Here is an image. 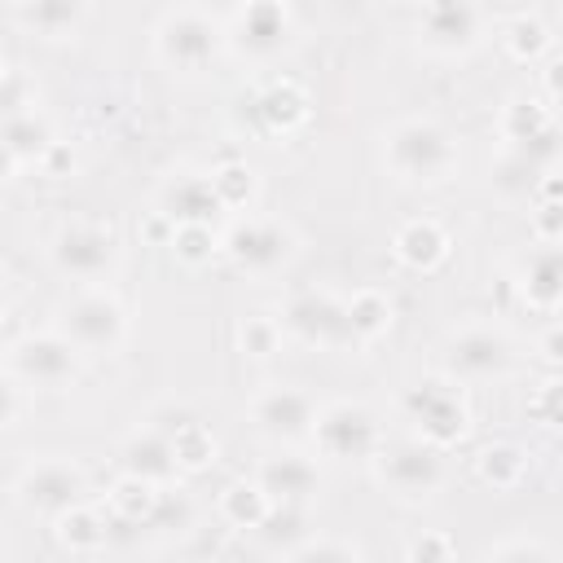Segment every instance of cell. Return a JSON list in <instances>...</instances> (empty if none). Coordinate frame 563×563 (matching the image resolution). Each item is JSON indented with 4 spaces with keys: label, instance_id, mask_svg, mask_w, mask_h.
Wrapping results in <instances>:
<instances>
[{
    "label": "cell",
    "instance_id": "cell-9",
    "mask_svg": "<svg viewBox=\"0 0 563 563\" xmlns=\"http://www.w3.org/2000/svg\"><path fill=\"white\" fill-rule=\"evenodd\" d=\"M510 365H515L510 339L497 334V330H484V325L462 330V334L449 343V356H444L449 378H466V383L501 378V374H510Z\"/></svg>",
    "mask_w": 563,
    "mask_h": 563
},
{
    "label": "cell",
    "instance_id": "cell-21",
    "mask_svg": "<svg viewBox=\"0 0 563 563\" xmlns=\"http://www.w3.org/2000/svg\"><path fill=\"white\" fill-rule=\"evenodd\" d=\"M48 150H53V136H48V123L35 110L4 114V154H9V167L40 163Z\"/></svg>",
    "mask_w": 563,
    "mask_h": 563
},
{
    "label": "cell",
    "instance_id": "cell-35",
    "mask_svg": "<svg viewBox=\"0 0 563 563\" xmlns=\"http://www.w3.org/2000/svg\"><path fill=\"white\" fill-rule=\"evenodd\" d=\"M506 44H510V53H515L519 62H528V57H537V53L545 48V26H541V22H528V18H519V22H510V35H506Z\"/></svg>",
    "mask_w": 563,
    "mask_h": 563
},
{
    "label": "cell",
    "instance_id": "cell-2",
    "mask_svg": "<svg viewBox=\"0 0 563 563\" xmlns=\"http://www.w3.org/2000/svg\"><path fill=\"white\" fill-rule=\"evenodd\" d=\"M123 308L106 290H79L57 308V330L79 347V352H114L123 343Z\"/></svg>",
    "mask_w": 563,
    "mask_h": 563
},
{
    "label": "cell",
    "instance_id": "cell-20",
    "mask_svg": "<svg viewBox=\"0 0 563 563\" xmlns=\"http://www.w3.org/2000/svg\"><path fill=\"white\" fill-rule=\"evenodd\" d=\"M255 484H260L273 501H308V497L317 493L321 475H317V466H312L308 457L286 453V457H268V462L260 466Z\"/></svg>",
    "mask_w": 563,
    "mask_h": 563
},
{
    "label": "cell",
    "instance_id": "cell-4",
    "mask_svg": "<svg viewBox=\"0 0 563 563\" xmlns=\"http://www.w3.org/2000/svg\"><path fill=\"white\" fill-rule=\"evenodd\" d=\"M282 325L299 339V343H317V347H343L356 343L352 330V312L339 295L330 290H299L286 308H282Z\"/></svg>",
    "mask_w": 563,
    "mask_h": 563
},
{
    "label": "cell",
    "instance_id": "cell-15",
    "mask_svg": "<svg viewBox=\"0 0 563 563\" xmlns=\"http://www.w3.org/2000/svg\"><path fill=\"white\" fill-rule=\"evenodd\" d=\"M506 136L515 141V154L528 158L532 167H545V163L563 158V132L545 114V106H537V101H515L506 110Z\"/></svg>",
    "mask_w": 563,
    "mask_h": 563
},
{
    "label": "cell",
    "instance_id": "cell-25",
    "mask_svg": "<svg viewBox=\"0 0 563 563\" xmlns=\"http://www.w3.org/2000/svg\"><path fill=\"white\" fill-rule=\"evenodd\" d=\"M444 251H449V242H444V233L431 220H413V224H405L396 233V255L409 268H435L444 260Z\"/></svg>",
    "mask_w": 563,
    "mask_h": 563
},
{
    "label": "cell",
    "instance_id": "cell-36",
    "mask_svg": "<svg viewBox=\"0 0 563 563\" xmlns=\"http://www.w3.org/2000/svg\"><path fill=\"white\" fill-rule=\"evenodd\" d=\"M145 523H154V528H185L189 523V501L180 493H158V501H154Z\"/></svg>",
    "mask_w": 563,
    "mask_h": 563
},
{
    "label": "cell",
    "instance_id": "cell-34",
    "mask_svg": "<svg viewBox=\"0 0 563 563\" xmlns=\"http://www.w3.org/2000/svg\"><path fill=\"white\" fill-rule=\"evenodd\" d=\"M277 334H282V321H273V317H246V325H242V347H246L251 356H268V352L277 347Z\"/></svg>",
    "mask_w": 563,
    "mask_h": 563
},
{
    "label": "cell",
    "instance_id": "cell-12",
    "mask_svg": "<svg viewBox=\"0 0 563 563\" xmlns=\"http://www.w3.org/2000/svg\"><path fill=\"white\" fill-rule=\"evenodd\" d=\"M224 251L246 273H273V268H282L290 260L295 238L277 220H238L229 229V238H224Z\"/></svg>",
    "mask_w": 563,
    "mask_h": 563
},
{
    "label": "cell",
    "instance_id": "cell-24",
    "mask_svg": "<svg viewBox=\"0 0 563 563\" xmlns=\"http://www.w3.org/2000/svg\"><path fill=\"white\" fill-rule=\"evenodd\" d=\"M251 110H255L260 128H268V132H286V128H295V123L303 119V97H299L295 84H268L264 92L251 97Z\"/></svg>",
    "mask_w": 563,
    "mask_h": 563
},
{
    "label": "cell",
    "instance_id": "cell-29",
    "mask_svg": "<svg viewBox=\"0 0 563 563\" xmlns=\"http://www.w3.org/2000/svg\"><path fill=\"white\" fill-rule=\"evenodd\" d=\"M57 537L70 550H97L106 541V528L97 523V515H88L84 506H70L66 515H57Z\"/></svg>",
    "mask_w": 563,
    "mask_h": 563
},
{
    "label": "cell",
    "instance_id": "cell-10",
    "mask_svg": "<svg viewBox=\"0 0 563 563\" xmlns=\"http://www.w3.org/2000/svg\"><path fill=\"white\" fill-rule=\"evenodd\" d=\"M220 53V26L202 13H172L158 26V57L172 70H202Z\"/></svg>",
    "mask_w": 563,
    "mask_h": 563
},
{
    "label": "cell",
    "instance_id": "cell-40",
    "mask_svg": "<svg viewBox=\"0 0 563 563\" xmlns=\"http://www.w3.org/2000/svg\"><path fill=\"white\" fill-rule=\"evenodd\" d=\"M541 347H545V356H554V361H559V356H563V330H550V334L541 339Z\"/></svg>",
    "mask_w": 563,
    "mask_h": 563
},
{
    "label": "cell",
    "instance_id": "cell-37",
    "mask_svg": "<svg viewBox=\"0 0 563 563\" xmlns=\"http://www.w3.org/2000/svg\"><path fill=\"white\" fill-rule=\"evenodd\" d=\"M361 545L352 541H299L286 550V559H356Z\"/></svg>",
    "mask_w": 563,
    "mask_h": 563
},
{
    "label": "cell",
    "instance_id": "cell-31",
    "mask_svg": "<svg viewBox=\"0 0 563 563\" xmlns=\"http://www.w3.org/2000/svg\"><path fill=\"white\" fill-rule=\"evenodd\" d=\"M110 501H114V510H119L123 519L141 523V519H150V510H154L158 493H154V484H150V479H141V475H128V479H123V484L110 493Z\"/></svg>",
    "mask_w": 563,
    "mask_h": 563
},
{
    "label": "cell",
    "instance_id": "cell-26",
    "mask_svg": "<svg viewBox=\"0 0 563 563\" xmlns=\"http://www.w3.org/2000/svg\"><path fill=\"white\" fill-rule=\"evenodd\" d=\"M255 532H260V537L268 541V550H277V554H286L290 545H299V537L308 532V528H303V510H299V501H273Z\"/></svg>",
    "mask_w": 563,
    "mask_h": 563
},
{
    "label": "cell",
    "instance_id": "cell-14",
    "mask_svg": "<svg viewBox=\"0 0 563 563\" xmlns=\"http://www.w3.org/2000/svg\"><path fill=\"white\" fill-rule=\"evenodd\" d=\"M251 422L268 435V440H303L317 427V409L303 391L295 387H268L251 400Z\"/></svg>",
    "mask_w": 563,
    "mask_h": 563
},
{
    "label": "cell",
    "instance_id": "cell-8",
    "mask_svg": "<svg viewBox=\"0 0 563 563\" xmlns=\"http://www.w3.org/2000/svg\"><path fill=\"white\" fill-rule=\"evenodd\" d=\"M84 493H88V479L66 457H44L26 466L18 479V501L40 515H66L70 506H84Z\"/></svg>",
    "mask_w": 563,
    "mask_h": 563
},
{
    "label": "cell",
    "instance_id": "cell-6",
    "mask_svg": "<svg viewBox=\"0 0 563 563\" xmlns=\"http://www.w3.org/2000/svg\"><path fill=\"white\" fill-rule=\"evenodd\" d=\"M374 462H378L383 488H391V493L405 497V501L431 497V493L440 488V479H444V466H440V457H435V444H427V440L383 444V449L374 453Z\"/></svg>",
    "mask_w": 563,
    "mask_h": 563
},
{
    "label": "cell",
    "instance_id": "cell-27",
    "mask_svg": "<svg viewBox=\"0 0 563 563\" xmlns=\"http://www.w3.org/2000/svg\"><path fill=\"white\" fill-rule=\"evenodd\" d=\"M268 506H273V497L260 484H233L224 493V501H220V510H224V519L233 528H260V519L268 515Z\"/></svg>",
    "mask_w": 563,
    "mask_h": 563
},
{
    "label": "cell",
    "instance_id": "cell-3",
    "mask_svg": "<svg viewBox=\"0 0 563 563\" xmlns=\"http://www.w3.org/2000/svg\"><path fill=\"white\" fill-rule=\"evenodd\" d=\"M405 413L427 444H453L466 435V400L453 378H422L405 391Z\"/></svg>",
    "mask_w": 563,
    "mask_h": 563
},
{
    "label": "cell",
    "instance_id": "cell-32",
    "mask_svg": "<svg viewBox=\"0 0 563 563\" xmlns=\"http://www.w3.org/2000/svg\"><path fill=\"white\" fill-rule=\"evenodd\" d=\"M172 246H176V255L185 264H202L216 251V233H211V224H176Z\"/></svg>",
    "mask_w": 563,
    "mask_h": 563
},
{
    "label": "cell",
    "instance_id": "cell-1",
    "mask_svg": "<svg viewBox=\"0 0 563 563\" xmlns=\"http://www.w3.org/2000/svg\"><path fill=\"white\" fill-rule=\"evenodd\" d=\"M457 163L449 132L431 119H405L387 136V167L400 180H444Z\"/></svg>",
    "mask_w": 563,
    "mask_h": 563
},
{
    "label": "cell",
    "instance_id": "cell-28",
    "mask_svg": "<svg viewBox=\"0 0 563 563\" xmlns=\"http://www.w3.org/2000/svg\"><path fill=\"white\" fill-rule=\"evenodd\" d=\"M347 312H352V330L356 339H374L391 325V303L378 295V290H361L347 299Z\"/></svg>",
    "mask_w": 563,
    "mask_h": 563
},
{
    "label": "cell",
    "instance_id": "cell-23",
    "mask_svg": "<svg viewBox=\"0 0 563 563\" xmlns=\"http://www.w3.org/2000/svg\"><path fill=\"white\" fill-rule=\"evenodd\" d=\"M18 18H22V26H31L35 35L62 40V35H70V31L79 26L84 0H22V4H18Z\"/></svg>",
    "mask_w": 563,
    "mask_h": 563
},
{
    "label": "cell",
    "instance_id": "cell-22",
    "mask_svg": "<svg viewBox=\"0 0 563 563\" xmlns=\"http://www.w3.org/2000/svg\"><path fill=\"white\" fill-rule=\"evenodd\" d=\"M154 427L172 435V444H176V453H180V466H207V462L216 457V440H211V431H207L194 413H185V409L158 413Z\"/></svg>",
    "mask_w": 563,
    "mask_h": 563
},
{
    "label": "cell",
    "instance_id": "cell-7",
    "mask_svg": "<svg viewBox=\"0 0 563 563\" xmlns=\"http://www.w3.org/2000/svg\"><path fill=\"white\" fill-rule=\"evenodd\" d=\"M9 369L31 387H66L79 369V347L57 334H26L9 347Z\"/></svg>",
    "mask_w": 563,
    "mask_h": 563
},
{
    "label": "cell",
    "instance_id": "cell-18",
    "mask_svg": "<svg viewBox=\"0 0 563 563\" xmlns=\"http://www.w3.org/2000/svg\"><path fill=\"white\" fill-rule=\"evenodd\" d=\"M123 471L128 475H141L150 484H172L176 471H180V453H176V444H172L167 431L145 427V431H136L123 444Z\"/></svg>",
    "mask_w": 563,
    "mask_h": 563
},
{
    "label": "cell",
    "instance_id": "cell-39",
    "mask_svg": "<svg viewBox=\"0 0 563 563\" xmlns=\"http://www.w3.org/2000/svg\"><path fill=\"white\" fill-rule=\"evenodd\" d=\"M488 554H550V545H541V541H506V545H493Z\"/></svg>",
    "mask_w": 563,
    "mask_h": 563
},
{
    "label": "cell",
    "instance_id": "cell-41",
    "mask_svg": "<svg viewBox=\"0 0 563 563\" xmlns=\"http://www.w3.org/2000/svg\"><path fill=\"white\" fill-rule=\"evenodd\" d=\"M545 84H550V92H554V97H563V57H559V62H550Z\"/></svg>",
    "mask_w": 563,
    "mask_h": 563
},
{
    "label": "cell",
    "instance_id": "cell-30",
    "mask_svg": "<svg viewBox=\"0 0 563 563\" xmlns=\"http://www.w3.org/2000/svg\"><path fill=\"white\" fill-rule=\"evenodd\" d=\"M523 453L515 449V444H497V449H484V457H479V475L493 484V488H515L519 484V475H523Z\"/></svg>",
    "mask_w": 563,
    "mask_h": 563
},
{
    "label": "cell",
    "instance_id": "cell-33",
    "mask_svg": "<svg viewBox=\"0 0 563 563\" xmlns=\"http://www.w3.org/2000/svg\"><path fill=\"white\" fill-rule=\"evenodd\" d=\"M211 180H216V189H220V198H224V207H242L251 194H255V180H251V172L246 167H220V172H211Z\"/></svg>",
    "mask_w": 563,
    "mask_h": 563
},
{
    "label": "cell",
    "instance_id": "cell-19",
    "mask_svg": "<svg viewBox=\"0 0 563 563\" xmlns=\"http://www.w3.org/2000/svg\"><path fill=\"white\" fill-rule=\"evenodd\" d=\"M519 290L537 308H559L563 303V242H545L523 260Z\"/></svg>",
    "mask_w": 563,
    "mask_h": 563
},
{
    "label": "cell",
    "instance_id": "cell-13",
    "mask_svg": "<svg viewBox=\"0 0 563 563\" xmlns=\"http://www.w3.org/2000/svg\"><path fill=\"white\" fill-rule=\"evenodd\" d=\"M119 246H114V233L101 229V224H66L57 238H53V264L57 273L66 277H101L110 264H114Z\"/></svg>",
    "mask_w": 563,
    "mask_h": 563
},
{
    "label": "cell",
    "instance_id": "cell-16",
    "mask_svg": "<svg viewBox=\"0 0 563 563\" xmlns=\"http://www.w3.org/2000/svg\"><path fill=\"white\" fill-rule=\"evenodd\" d=\"M290 35V13L282 0H246L233 22V44L251 57H273Z\"/></svg>",
    "mask_w": 563,
    "mask_h": 563
},
{
    "label": "cell",
    "instance_id": "cell-11",
    "mask_svg": "<svg viewBox=\"0 0 563 563\" xmlns=\"http://www.w3.org/2000/svg\"><path fill=\"white\" fill-rule=\"evenodd\" d=\"M422 44L435 48V53H471L479 44V31H484V18H479V4L475 0H427L422 4Z\"/></svg>",
    "mask_w": 563,
    "mask_h": 563
},
{
    "label": "cell",
    "instance_id": "cell-17",
    "mask_svg": "<svg viewBox=\"0 0 563 563\" xmlns=\"http://www.w3.org/2000/svg\"><path fill=\"white\" fill-rule=\"evenodd\" d=\"M220 207H224V198H220V189H216L211 176L185 172V176H176L163 189V216L172 224H211Z\"/></svg>",
    "mask_w": 563,
    "mask_h": 563
},
{
    "label": "cell",
    "instance_id": "cell-5",
    "mask_svg": "<svg viewBox=\"0 0 563 563\" xmlns=\"http://www.w3.org/2000/svg\"><path fill=\"white\" fill-rule=\"evenodd\" d=\"M312 435H317L321 453L334 457V462H365L383 449L378 418L365 405H352V400H339V405L321 409Z\"/></svg>",
    "mask_w": 563,
    "mask_h": 563
},
{
    "label": "cell",
    "instance_id": "cell-38",
    "mask_svg": "<svg viewBox=\"0 0 563 563\" xmlns=\"http://www.w3.org/2000/svg\"><path fill=\"white\" fill-rule=\"evenodd\" d=\"M537 413H541V422L563 427V378H554V383L541 387V396H537Z\"/></svg>",
    "mask_w": 563,
    "mask_h": 563
}]
</instances>
